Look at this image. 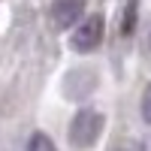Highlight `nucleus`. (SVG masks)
I'll return each instance as SVG.
<instances>
[{"mask_svg": "<svg viewBox=\"0 0 151 151\" xmlns=\"http://www.w3.org/2000/svg\"><path fill=\"white\" fill-rule=\"evenodd\" d=\"M85 15V0H55L48 6V18L58 30H70L82 21Z\"/></svg>", "mask_w": 151, "mask_h": 151, "instance_id": "nucleus-3", "label": "nucleus"}, {"mask_svg": "<svg viewBox=\"0 0 151 151\" xmlns=\"http://www.w3.org/2000/svg\"><path fill=\"white\" fill-rule=\"evenodd\" d=\"M24 151H58L55 142H52V136H45V133H33L30 139H27V148Z\"/></svg>", "mask_w": 151, "mask_h": 151, "instance_id": "nucleus-4", "label": "nucleus"}, {"mask_svg": "<svg viewBox=\"0 0 151 151\" xmlns=\"http://www.w3.org/2000/svg\"><path fill=\"white\" fill-rule=\"evenodd\" d=\"M103 33H106V21H103V15L94 12V15H88V18H82L76 24V30L70 36V48L79 52V55H88V52H94V48H100Z\"/></svg>", "mask_w": 151, "mask_h": 151, "instance_id": "nucleus-2", "label": "nucleus"}, {"mask_svg": "<svg viewBox=\"0 0 151 151\" xmlns=\"http://www.w3.org/2000/svg\"><path fill=\"white\" fill-rule=\"evenodd\" d=\"M106 127V115L103 112H97V109H79L73 115L70 121V145L73 148H91L97 139H100V133H103Z\"/></svg>", "mask_w": 151, "mask_h": 151, "instance_id": "nucleus-1", "label": "nucleus"}, {"mask_svg": "<svg viewBox=\"0 0 151 151\" xmlns=\"http://www.w3.org/2000/svg\"><path fill=\"white\" fill-rule=\"evenodd\" d=\"M112 151H142L139 145H118V148H112Z\"/></svg>", "mask_w": 151, "mask_h": 151, "instance_id": "nucleus-6", "label": "nucleus"}, {"mask_svg": "<svg viewBox=\"0 0 151 151\" xmlns=\"http://www.w3.org/2000/svg\"><path fill=\"white\" fill-rule=\"evenodd\" d=\"M139 112H142V121L151 124V85L142 91V103H139Z\"/></svg>", "mask_w": 151, "mask_h": 151, "instance_id": "nucleus-5", "label": "nucleus"}]
</instances>
